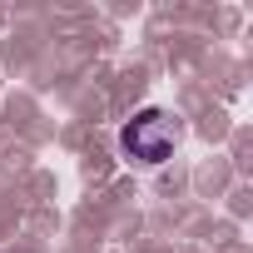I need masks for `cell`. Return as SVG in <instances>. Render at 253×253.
Returning <instances> with one entry per match:
<instances>
[{
  "label": "cell",
  "instance_id": "cell-1",
  "mask_svg": "<svg viewBox=\"0 0 253 253\" xmlns=\"http://www.w3.org/2000/svg\"><path fill=\"white\" fill-rule=\"evenodd\" d=\"M179 144V129L164 109H139L129 124L119 129V149L129 164H164Z\"/></svg>",
  "mask_w": 253,
  "mask_h": 253
}]
</instances>
